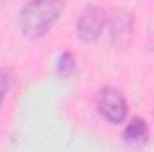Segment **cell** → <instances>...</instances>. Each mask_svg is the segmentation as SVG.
<instances>
[{
  "label": "cell",
  "mask_w": 154,
  "mask_h": 152,
  "mask_svg": "<svg viewBox=\"0 0 154 152\" xmlns=\"http://www.w3.org/2000/svg\"><path fill=\"white\" fill-rule=\"evenodd\" d=\"M65 0H29L16 14V27L27 39L43 38L61 18Z\"/></svg>",
  "instance_id": "cell-1"
},
{
  "label": "cell",
  "mask_w": 154,
  "mask_h": 152,
  "mask_svg": "<svg viewBox=\"0 0 154 152\" xmlns=\"http://www.w3.org/2000/svg\"><path fill=\"white\" fill-rule=\"evenodd\" d=\"M108 23L106 13L99 5H86L75 22V34L81 43H95L104 32Z\"/></svg>",
  "instance_id": "cell-3"
},
{
  "label": "cell",
  "mask_w": 154,
  "mask_h": 152,
  "mask_svg": "<svg viewBox=\"0 0 154 152\" xmlns=\"http://www.w3.org/2000/svg\"><path fill=\"white\" fill-rule=\"evenodd\" d=\"M149 138V125L147 122L142 118V116H134L131 118L125 127H124V140L131 145H138V143H143L147 141Z\"/></svg>",
  "instance_id": "cell-5"
},
{
  "label": "cell",
  "mask_w": 154,
  "mask_h": 152,
  "mask_svg": "<svg viewBox=\"0 0 154 152\" xmlns=\"http://www.w3.org/2000/svg\"><path fill=\"white\" fill-rule=\"evenodd\" d=\"M56 68L59 72V75L63 77H70L77 72V61H75V56L70 52V50H65L59 54L57 61H56Z\"/></svg>",
  "instance_id": "cell-6"
},
{
  "label": "cell",
  "mask_w": 154,
  "mask_h": 152,
  "mask_svg": "<svg viewBox=\"0 0 154 152\" xmlns=\"http://www.w3.org/2000/svg\"><path fill=\"white\" fill-rule=\"evenodd\" d=\"M97 111L109 123L120 125L127 118L129 106H127V100H125L124 93L118 88L106 86L97 95Z\"/></svg>",
  "instance_id": "cell-2"
},
{
  "label": "cell",
  "mask_w": 154,
  "mask_h": 152,
  "mask_svg": "<svg viewBox=\"0 0 154 152\" xmlns=\"http://www.w3.org/2000/svg\"><path fill=\"white\" fill-rule=\"evenodd\" d=\"M108 29L111 43L116 48H124L131 41V36L134 32V16L127 9H116L108 23Z\"/></svg>",
  "instance_id": "cell-4"
},
{
  "label": "cell",
  "mask_w": 154,
  "mask_h": 152,
  "mask_svg": "<svg viewBox=\"0 0 154 152\" xmlns=\"http://www.w3.org/2000/svg\"><path fill=\"white\" fill-rule=\"evenodd\" d=\"M14 84V74L11 68H0V108Z\"/></svg>",
  "instance_id": "cell-7"
}]
</instances>
